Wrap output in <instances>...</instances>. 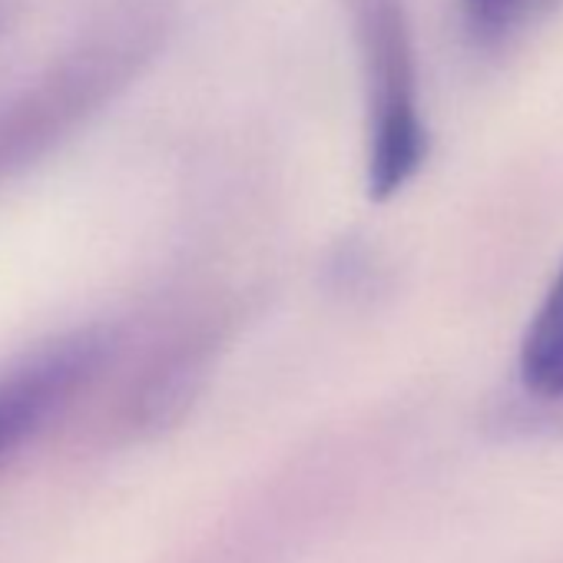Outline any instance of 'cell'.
I'll return each mask as SVG.
<instances>
[{"instance_id":"1","label":"cell","mask_w":563,"mask_h":563,"mask_svg":"<svg viewBox=\"0 0 563 563\" xmlns=\"http://www.w3.org/2000/svg\"><path fill=\"white\" fill-rule=\"evenodd\" d=\"M179 11L183 0H110L80 37L0 110V183L44 163L117 103L166 51Z\"/></svg>"},{"instance_id":"2","label":"cell","mask_w":563,"mask_h":563,"mask_svg":"<svg viewBox=\"0 0 563 563\" xmlns=\"http://www.w3.org/2000/svg\"><path fill=\"white\" fill-rule=\"evenodd\" d=\"M358 47L368 110V196H398L424 166L428 130L418 100V60L405 0H342Z\"/></svg>"},{"instance_id":"3","label":"cell","mask_w":563,"mask_h":563,"mask_svg":"<svg viewBox=\"0 0 563 563\" xmlns=\"http://www.w3.org/2000/svg\"><path fill=\"white\" fill-rule=\"evenodd\" d=\"M113 352L117 332L87 325L47 339L0 372V461L87 391Z\"/></svg>"},{"instance_id":"4","label":"cell","mask_w":563,"mask_h":563,"mask_svg":"<svg viewBox=\"0 0 563 563\" xmlns=\"http://www.w3.org/2000/svg\"><path fill=\"white\" fill-rule=\"evenodd\" d=\"M520 382L540 401H563V268L523 335Z\"/></svg>"},{"instance_id":"5","label":"cell","mask_w":563,"mask_h":563,"mask_svg":"<svg viewBox=\"0 0 563 563\" xmlns=\"http://www.w3.org/2000/svg\"><path fill=\"white\" fill-rule=\"evenodd\" d=\"M543 4H550V0H464L471 34L487 44H497L523 27L543 11Z\"/></svg>"}]
</instances>
